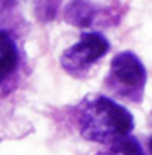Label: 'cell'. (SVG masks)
I'll return each mask as SVG.
<instances>
[{"mask_svg": "<svg viewBox=\"0 0 152 155\" xmlns=\"http://www.w3.org/2000/svg\"><path fill=\"white\" fill-rule=\"evenodd\" d=\"M146 78L147 73L140 58L125 50L113 58L105 85L113 94L138 104L143 97Z\"/></svg>", "mask_w": 152, "mask_h": 155, "instance_id": "7a4b0ae2", "label": "cell"}, {"mask_svg": "<svg viewBox=\"0 0 152 155\" xmlns=\"http://www.w3.org/2000/svg\"><path fill=\"white\" fill-rule=\"evenodd\" d=\"M108 50L110 43L104 35L99 32H85L73 46L64 50L61 56V65L67 73L79 76L82 71L104 58Z\"/></svg>", "mask_w": 152, "mask_h": 155, "instance_id": "3957f363", "label": "cell"}, {"mask_svg": "<svg viewBox=\"0 0 152 155\" xmlns=\"http://www.w3.org/2000/svg\"><path fill=\"white\" fill-rule=\"evenodd\" d=\"M18 67V47L14 38L0 29V85Z\"/></svg>", "mask_w": 152, "mask_h": 155, "instance_id": "277c9868", "label": "cell"}, {"mask_svg": "<svg viewBox=\"0 0 152 155\" xmlns=\"http://www.w3.org/2000/svg\"><path fill=\"white\" fill-rule=\"evenodd\" d=\"M78 125L85 140L111 144L131 134L134 119L119 102L107 96H93L79 107Z\"/></svg>", "mask_w": 152, "mask_h": 155, "instance_id": "6da1fadb", "label": "cell"}, {"mask_svg": "<svg viewBox=\"0 0 152 155\" xmlns=\"http://www.w3.org/2000/svg\"><path fill=\"white\" fill-rule=\"evenodd\" d=\"M107 155H144V152L137 138H134L132 135H126L111 143Z\"/></svg>", "mask_w": 152, "mask_h": 155, "instance_id": "5b68a950", "label": "cell"}, {"mask_svg": "<svg viewBox=\"0 0 152 155\" xmlns=\"http://www.w3.org/2000/svg\"><path fill=\"white\" fill-rule=\"evenodd\" d=\"M149 150H150V155H152V137L149 138Z\"/></svg>", "mask_w": 152, "mask_h": 155, "instance_id": "8992f818", "label": "cell"}]
</instances>
